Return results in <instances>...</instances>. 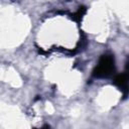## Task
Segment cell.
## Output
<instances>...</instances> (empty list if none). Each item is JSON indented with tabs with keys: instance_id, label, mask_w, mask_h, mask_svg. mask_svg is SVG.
Returning <instances> with one entry per match:
<instances>
[{
	"instance_id": "cell-1",
	"label": "cell",
	"mask_w": 129,
	"mask_h": 129,
	"mask_svg": "<svg viewBox=\"0 0 129 129\" xmlns=\"http://www.w3.org/2000/svg\"><path fill=\"white\" fill-rule=\"evenodd\" d=\"M114 72H115L114 56L112 54L105 53L100 57L98 64L93 71V76L95 78L104 79V78H109L110 76H112Z\"/></svg>"
},
{
	"instance_id": "cell-2",
	"label": "cell",
	"mask_w": 129,
	"mask_h": 129,
	"mask_svg": "<svg viewBox=\"0 0 129 129\" xmlns=\"http://www.w3.org/2000/svg\"><path fill=\"white\" fill-rule=\"evenodd\" d=\"M114 83L121 90H124V93H125V96H126V94H127V74L118 75L115 78Z\"/></svg>"
}]
</instances>
